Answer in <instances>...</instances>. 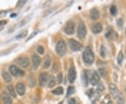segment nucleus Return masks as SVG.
<instances>
[{"label":"nucleus","mask_w":126,"mask_h":104,"mask_svg":"<svg viewBox=\"0 0 126 104\" xmlns=\"http://www.w3.org/2000/svg\"><path fill=\"white\" fill-rule=\"evenodd\" d=\"M83 61L85 64L90 65L93 63L94 61V55L90 47H87L83 53Z\"/></svg>","instance_id":"f257e3e1"},{"label":"nucleus","mask_w":126,"mask_h":104,"mask_svg":"<svg viewBox=\"0 0 126 104\" xmlns=\"http://www.w3.org/2000/svg\"><path fill=\"white\" fill-rule=\"evenodd\" d=\"M56 53L60 56H63L66 54L67 51V44L64 40H60L58 42L55 46Z\"/></svg>","instance_id":"f03ea898"},{"label":"nucleus","mask_w":126,"mask_h":104,"mask_svg":"<svg viewBox=\"0 0 126 104\" xmlns=\"http://www.w3.org/2000/svg\"><path fill=\"white\" fill-rule=\"evenodd\" d=\"M9 72L14 77H23L25 75V72L16 65H11L9 67Z\"/></svg>","instance_id":"7ed1b4c3"},{"label":"nucleus","mask_w":126,"mask_h":104,"mask_svg":"<svg viewBox=\"0 0 126 104\" xmlns=\"http://www.w3.org/2000/svg\"><path fill=\"white\" fill-rule=\"evenodd\" d=\"M87 30H86V25H84L83 23H79L78 25V29H77V35L80 38L83 39L84 38L86 35Z\"/></svg>","instance_id":"20e7f679"},{"label":"nucleus","mask_w":126,"mask_h":104,"mask_svg":"<svg viewBox=\"0 0 126 104\" xmlns=\"http://www.w3.org/2000/svg\"><path fill=\"white\" fill-rule=\"evenodd\" d=\"M69 45L70 46L71 49L74 51H79L82 49V44L80 42H77V40H74V39H71L69 41Z\"/></svg>","instance_id":"39448f33"},{"label":"nucleus","mask_w":126,"mask_h":104,"mask_svg":"<svg viewBox=\"0 0 126 104\" xmlns=\"http://www.w3.org/2000/svg\"><path fill=\"white\" fill-rule=\"evenodd\" d=\"M64 31L68 35H73L74 31H75V24L73 22H72V21L67 22V23H66L65 26H64Z\"/></svg>","instance_id":"423d86ee"},{"label":"nucleus","mask_w":126,"mask_h":104,"mask_svg":"<svg viewBox=\"0 0 126 104\" xmlns=\"http://www.w3.org/2000/svg\"><path fill=\"white\" fill-rule=\"evenodd\" d=\"M109 92H110L111 95L113 99L118 98L119 93H118V89L117 86H116L114 84L111 83L109 85Z\"/></svg>","instance_id":"0eeeda50"},{"label":"nucleus","mask_w":126,"mask_h":104,"mask_svg":"<svg viewBox=\"0 0 126 104\" xmlns=\"http://www.w3.org/2000/svg\"><path fill=\"white\" fill-rule=\"evenodd\" d=\"M16 62L22 68H27L30 65V61L27 57H19Z\"/></svg>","instance_id":"6e6552de"},{"label":"nucleus","mask_w":126,"mask_h":104,"mask_svg":"<svg viewBox=\"0 0 126 104\" xmlns=\"http://www.w3.org/2000/svg\"><path fill=\"white\" fill-rule=\"evenodd\" d=\"M41 59L39 56H38L37 54H34L32 57V66L34 70H36L38 67L39 66V65L41 63Z\"/></svg>","instance_id":"1a4fd4ad"},{"label":"nucleus","mask_w":126,"mask_h":104,"mask_svg":"<svg viewBox=\"0 0 126 104\" xmlns=\"http://www.w3.org/2000/svg\"><path fill=\"white\" fill-rule=\"evenodd\" d=\"M90 84L93 86H96L99 83V75L97 71H94L93 72L91 77H90Z\"/></svg>","instance_id":"9d476101"},{"label":"nucleus","mask_w":126,"mask_h":104,"mask_svg":"<svg viewBox=\"0 0 126 104\" xmlns=\"http://www.w3.org/2000/svg\"><path fill=\"white\" fill-rule=\"evenodd\" d=\"M76 77H77V72H76V70L74 67H71L69 68V70L68 72V80L70 83H73L76 80Z\"/></svg>","instance_id":"9b49d317"},{"label":"nucleus","mask_w":126,"mask_h":104,"mask_svg":"<svg viewBox=\"0 0 126 104\" xmlns=\"http://www.w3.org/2000/svg\"><path fill=\"white\" fill-rule=\"evenodd\" d=\"M48 74L46 72H41L39 77V83L41 86H44L48 81Z\"/></svg>","instance_id":"f8f14e48"},{"label":"nucleus","mask_w":126,"mask_h":104,"mask_svg":"<svg viewBox=\"0 0 126 104\" xmlns=\"http://www.w3.org/2000/svg\"><path fill=\"white\" fill-rule=\"evenodd\" d=\"M91 30L94 34H99L102 31V25L99 23H94L91 26Z\"/></svg>","instance_id":"ddd939ff"},{"label":"nucleus","mask_w":126,"mask_h":104,"mask_svg":"<svg viewBox=\"0 0 126 104\" xmlns=\"http://www.w3.org/2000/svg\"><path fill=\"white\" fill-rule=\"evenodd\" d=\"M16 91L20 96H23L25 93V86L23 83L18 82L16 84Z\"/></svg>","instance_id":"4468645a"},{"label":"nucleus","mask_w":126,"mask_h":104,"mask_svg":"<svg viewBox=\"0 0 126 104\" xmlns=\"http://www.w3.org/2000/svg\"><path fill=\"white\" fill-rule=\"evenodd\" d=\"M90 17L93 20H97L99 18V11L98 9L94 8L90 11Z\"/></svg>","instance_id":"2eb2a0df"},{"label":"nucleus","mask_w":126,"mask_h":104,"mask_svg":"<svg viewBox=\"0 0 126 104\" xmlns=\"http://www.w3.org/2000/svg\"><path fill=\"white\" fill-rule=\"evenodd\" d=\"M2 101H3L4 104H12V103H13L12 99L10 97V96L6 92H4L2 94Z\"/></svg>","instance_id":"dca6fc26"},{"label":"nucleus","mask_w":126,"mask_h":104,"mask_svg":"<svg viewBox=\"0 0 126 104\" xmlns=\"http://www.w3.org/2000/svg\"><path fill=\"white\" fill-rule=\"evenodd\" d=\"M81 80H82V83L84 86H87L88 84V77L86 70H83L82 74H81Z\"/></svg>","instance_id":"f3484780"},{"label":"nucleus","mask_w":126,"mask_h":104,"mask_svg":"<svg viewBox=\"0 0 126 104\" xmlns=\"http://www.w3.org/2000/svg\"><path fill=\"white\" fill-rule=\"evenodd\" d=\"M48 86L49 88H53V86H55V84H56V80L55 78L53 76H50L48 78Z\"/></svg>","instance_id":"a211bd4d"},{"label":"nucleus","mask_w":126,"mask_h":104,"mask_svg":"<svg viewBox=\"0 0 126 104\" xmlns=\"http://www.w3.org/2000/svg\"><path fill=\"white\" fill-rule=\"evenodd\" d=\"M2 77H3L4 80L6 82H7V83H9V82H10L12 80V78H11V75L9 74V72H6V71H3L2 72Z\"/></svg>","instance_id":"6ab92c4d"},{"label":"nucleus","mask_w":126,"mask_h":104,"mask_svg":"<svg viewBox=\"0 0 126 104\" xmlns=\"http://www.w3.org/2000/svg\"><path fill=\"white\" fill-rule=\"evenodd\" d=\"M7 90L9 91V95L12 96L13 98H16V91L14 87L12 85H9L7 86Z\"/></svg>","instance_id":"aec40b11"},{"label":"nucleus","mask_w":126,"mask_h":104,"mask_svg":"<svg viewBox=\"0 0 126 104\" xmlns=\"http://www.w3.org/2000/svg\"><path fill=\"white\" fill-rule=\"evenodd\" d=\"M123 59H124V56H123V54L122 53V51H120L118 53L117 56V63L118 65H121L122 63H123Z\"/></svg>","instance_id":"412c9836"},{"label":"nucleus","mask_w":126,"mask_h":104,"mask_svg":"<svg viewBox=\"0 0 126 104\" xmlns=\"http://www.w3.org/2000/svg\"><path fill=\"white\" fill-rule=\"evenodd\" d=\"M52 92H53V94H56V95H60V94H63L64 89H63V88L62 86H59V87H57L56 89H55Z\"/></svg>","instance_id":"4be33fe9"},{"label":"nucleus","mask_w":126,"mask_h":104,"mask_svg":"<svg viewBox=\"0 0 126 104\" xmlns=\"http://www.w3.org/2000/svg\"><path fill=\"white\" fill-rule=\"evenodd\" d=\"M74 92H75V88L73 86H69L67 89V96H66V97H69V96H72Z\"/></svg>","instance_id":"5701e85b"},{"label":"nucleus","mask_w":126,"mask_h":104,"mask_svg":"<svg viewBox=\"0 0 126 104\" xmlns=\"http://www.w3.org/2000/svg\"><path fill=\"white\" fill-rule=\"evenodd\" d=\"M50 63H51V59H50V57L48 56L46 59L44 63V68H48L50 65Z\"/></svg>","instance_id":"b1692460"},{"label":"nucleus","mask_w":126,"mask_h":104,"mask_svg":"<svg viewBox=\"0 0 126 104\" xmlns=\"http://www.w3.org/2000/svg\"><path fill=\"white\" fill-rule=\"evenodd\" d=\"M125 104V98L123 94H118V101L117 104Z\"/></svg>","instance_id":"393cba45"},{"label":"nucleus","mask_w":126,"mask_h":104,"mask_svg":"<svg viewBox=\"0 0 126 104\" xmlns=\"http://www.w3.org/2000/svg\"><path fill=\"white\" fill-rule=\"evenodd\" d=\"M27 30H25V31H23V32H20V33H19L17 36L16 37V38L17 39V40H20V39H23V38H25V37L27 36Z\"/></svg>","instance_id":"a878e982"},{"label":"nucleus","mask_w":126,"mask_h":104,"mask_svg":"<svg viewBox=\"0 0 126 104\" xmlns=\"http://www.w3.org/2000/svg\"><path fill=\"white\" fill-rule=\"evenodd\" d=\"M100 55L102 58H105L106 57V55H107V50L106 48L104 46V45L101 46L100 47Z\"/></svg>","instance_id":"bb28decb"},{"label":"nucleus","mask_w":126,"mask_h":104,"mask_svg":"<svg viewBox=\"0 0 126 104\" xmlns=\"http://www.w3.org/2000/svg\"><path fill=\"white\" fill-rule=\"evenodd\" d=\"M117 8H116V6L113 5V6H111V8H110V14H111L112 16H116L117 14Z\"/></svg>","instance_id":"cd10ccee"},{"label":"nucleus","mask_w":126,"mask_h":104,"mask_svg":"<svg viewBox=\"0 0 126 104\" xmlns=\"http://www.w3.org/2000/svg\"><path fill=\"white\" fill-rule=\"evenodd\" d=\"M36 51H37V52L39 54H44V48L42 46H38V47L36 48Z\"/></svg>","instance_id":"c85d7f7f"},{"label":"nucleus","mask_w":126,"mask_h":104,"mask_svg":"<svg viewBox=\"0 0 126 104\" xmlns=\"http://www.w3.org/2000/svg\"><path fill=\"white\" fill-rule=\"evenodd\" d=\"M99 75H101L102 77H104V75H106V70H105V69H104V68H99Z\"/></svg>","instance_id":"c756f323"},{"label":"nucleus","mask_w":126,"mask_h":104,"mask_svg":"<svg viewBox=\"0 0 126 104\" xmlns=\"http://www.w3.org/2000/svg\"><path fill=\"white\" fill-rule=\"evenodd\" d=\"M104 89V87L102 84H99L98 86H97V91L98 92V93H101V92H102Z\"/></svg>","instance_id":"7c9ffc66"},{"label":"nucleus","mask_w":126,"mask_h":104,"mask_svg":"<svg viewBox=\"0 0 126 104\" xmlns=\"http://www.w3.org/2000/svg\"><path fill=\"white\" fill-rule=\"evenodd\" d=\"M26 2H27V1H25V0H23V1H19L18 2V4H17V6L19 7V6H23V5L25 4H26Z\"/></svg>","instance_id":"2f4dec72"},{"label":"nucleus","mask_w":126,"mask_h":104,"mask_svg":"<svg viewBox=\"0 0 126 104\" xmlns=\"http://www.w3.org/2000/svg\"><path fill=\"white\" fill-rule=\"evenodd\" d=\"M57 79H58V82L59 84L62 82V81H63V75H62V73H60V74L58 75Z\"/></svg>","instance_id":"473e14b6"},{"label":"nucleus","mask_w":126,"mask_h":104,"mask_svg":"<svg viewBox=\"0 0 126 104\" xmlns=\"http://www.w3.org/2000/svg\"><path fill=\"white\" fill-rule=\"evenodd\" d=\"M68 104H77V101H76L75 99L72 98L68 101Z\"/></svg>","instance_id":"72a5a7b5"},{"label":"nucleus","mask_w":126,"mask_h":104,"mask_svg":"<svg viewBox=\"0 0 126 104\" xmlns=\"http://www.w3.org/2000/svg\"><path fill=\"white\" fill-rule=\"evenodd\" d=\"M93 94H94V90H93V89H90V90L87 92V94L88 95V96H89L90 98L91 97V96H93Z\"/></svg>","instance_id":"f704fd0d"},{"label":"nucleus","mask_w":126,"mask_h":104,"mask_svg":"<svg viewBox=\"0 0 126 104\" xmlns=\"http://www.w3.org/2000/svg\"><path fill=\"white\" fill-rule=\"evenodd\" d=\"M123 21L122 20L121 18H120V19H118L117 20V25L119 26V27H121L123 25Z\"/></svg>","instance_id":"c9c22d12"},{"label":"nucleus","mask_w":126,"mask_h":104,"mask_svg":"<svg viewBox=\"0 0 126 104\" xmlns=\"http://www.w3.org/2000/svg\"><path fill=\"white\" fill-rule=\"evenodd\" d=\"M6 24V21H0V26H3Z\"/></svg>","instance_id":"e433bc0d"},{"label":"nucleus","mask_w":126,"mask_h":104,"mask_svg":"<svg viewBox=\"0 0 126 104\" xmlns=\"http://www.w3.org/2000/svg\"><path fill=\"white\" fill-rule=\"evenodd\" d=\"M107 104H113V102L111 101H110V100H109V101H108V103H107Z\"/></svg>","instance_id":"4c0bfd02"},{"label":"nucleus","mask_w":126,"mask_h":104,"mask_svg":"<svg viewBox=\"0 0 126 104\" xmlns=\"http://www.w3.org/2000/svg\"><path fill=\"white\" fill-rule=\"evenodd\" d=\"M100 104H105V102H104V101H102V102Z\"/></svg>","instance_id":"58836bf2"},{"label":"nucleus","mask_w":126,"mask_h":104,"mask_svg":"<svg viewBox=\"0 0 126 104\" xmlns=\"http://www.w3.org/2000/svg\"><path fill=\"white\" fill-rule=\"evenodd\" d=\"M63 101H61V102H60V103H59L58 104H63Z\"/></svg>","instance_id":"ea45409f"},{"label":"nucleus","mask_w":126,"mask_h":104,"mask_svg":"<svg viewBox=\"0 0 126 104\" xmlns=\"http://www.w3.org/2000/svg\"><path fill=\"white\" fill-rule=\"evenodd\" d=\"M0 104H1V100H0Z\"/></svg>","instance_id":"a19ab883"},{"label":"nucleus","mask_w":126,"mask_h":104,"mask_svg":"<svg viewBox=\"0 0 126 104\" xmlns=\"http://www.w3.org/2000/svg\"></svg>","instance_id":"79ce46f5"}]
</instances>
